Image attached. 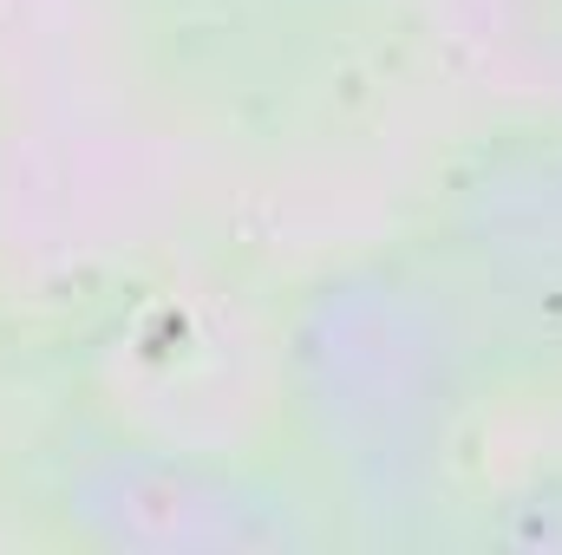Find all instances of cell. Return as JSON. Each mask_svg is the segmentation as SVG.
Here are the masks:
<instances>
[{
  "mask_svg": "<svg viewBox=\"0 0 562 555\" xmlns=\"http://www.w3.org/2000/svg\"><path fill=\"white\" fill-rule=\"evenodd\" d=\"M484 13L504 20V39L524 46L530 59L562 66V0H484Z\"/></svg>",
  "mask_w": 562,
  "mask_h": 555,
  "instance_id": "cell-1",
  "label": "cell"
}]
</instances>
